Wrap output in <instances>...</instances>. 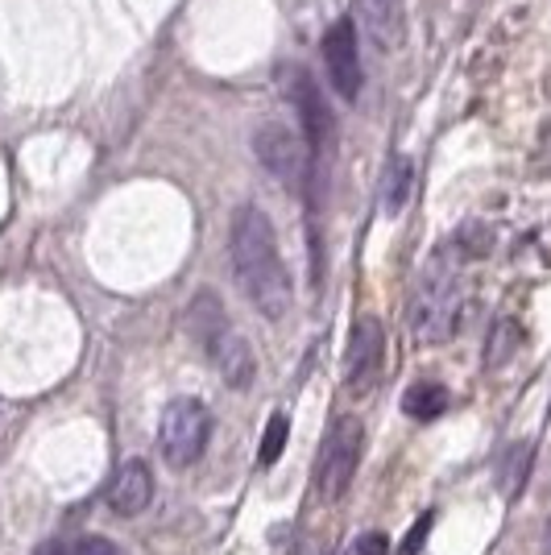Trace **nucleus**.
<instances>
[{
	"instance_id": "obj_1",
	"label": "nucleus",
	"mask_w": 551,
	"mask_h": 555,
	"mask_svg": "<svg viewBox=\"0 0 551 555\" xmlns=\"http://www.w3.org/2000/svg\"><path fill=\"white\" fill-rule=\"evenodd\" d=\"M229 261L232 278H236L241 295L253 302V311H261L270 324H278L291 311L295 291H291V274L282 266V254H278L274 220L257 204H241V208L232 211Z\"/></svg>"
},
{
	"instance_id": "obj_2",
	"label": "nucleus",
	"mask_w": 551,
	"mask_h": 555,
	"mask_svg": "<svg viewBox=\"0 0 551 555\" xmlns=\"http://www.w3.org/2000/svg\"><path fill=\"white\" fill-rule=\"evenodd\" d=\"M411 324H414V336L423 345H444V340L457 336L460 270L448 249L432 257V266L419 278V291H414V302H411Z\"/></svg>"
},
{
	"instance_id": "obj_3",
	"label": "nucleus",
	"mask_w": 551,
	"mask_h": 555,
	"mask_svg": "<svg viewBox=\"0 0 551 555\" xmlns=\"http://www.w3.org/2000/svg\"><path fill=\"white\" fill-rule=\"evenodd\" d=\"M212 440V415L200 398H175L158 423V452L170 468H191Z\"/></svg>"
},
{
	"instance_id": "obj_4",
	"label": "nucleus",
	"mask_w": 551,
	"mask_h": 555,
	"mask_svg": "<svg viewBox=\"0 0 551 555\" xmlns=\"http://www.w3.org/2000/svg\"><path fill=\"white\" fill-rule=\"evenodd\" d=\"M361 452H366V427L361 418H336L332 436L323 443L320 456V473H316V489H320L323 502H341L357 477V464H361Z\"/></svg>"
},
{
	"instance_id": "obj_5",
	"label": "nucleus",
	"mask_w": 551,
	"mask_h": 555,
	"mask_svg": "<svg viewBox=\"0 0 551 555\" xmlns=\"http://www.w3.org/2000/svg\"><path fill=\"white\" fill-rule=\"evenodd\" d=\"M253 154H257V163L266 166L286 191H303L307 179L316 175V163H311L303 138H295V133H291L286 125H278V120L261 125V129L253 133Z\"/></svg>"
},
{
	"instance_id": "obj_6",
	"label": "nucleus",
	"mask_w": 551,
	"mask_h": 555,
	"mask_svg": "<svg viewBox=\"0 0 551 555\" xmlns=\"http://www.w3.org/2000/svg\"><path fill=\"white\" fill-rule=\"evenodd\" d=\"M291 100H295V113H299V125H303V145H307L311 163L320 166L336 150V116L328 108L320 83L307 70L291 75Z\"/></svg>"
},
{
	"instance_id": "obj_7",
	"label": "nucleus",
	"mask_w": 551,
	"mask_h": 555,
	"mask_svg": "<svg viewBox=\"0 0 551 555\" xmlns=\"http://www.w3.org/2000/svg\"><path fill=\"white\" fill-rule=\"evenodd\" d=\"M382 370H386V327L377 315H361L348 332L345 386L353 393H369L382 382Z\"/></svg>"
},
{
	"instance_id": "obj_8",
	"label": "nucleus",
	"mask_w": 551,
	"mask_h": 555,
	"mask_svg": "<svg viewBox=\"0 0 551 555\" xmlns=\"http://www.w3.org/2000/svg\"><path fill=\"white\" fill-rule=\"evenodd\" d=\"M320 54H323V67H328L332 92L341 95L345 104H353L361 95V47H357V25H353V17H341V22L328 25Z\"/></svg>"
},
{
	"instance_id": "obj_9",
	"label": "nucleus",
	"mask_w": 551,
	"mask_h": 555,
	"mask_svg": "<svg viewBox=\"0 0 551 555\" xmlns=\"http://www.w3.org/2000/svg\"><path fill=\"white\" fill-rule=\"evenodd\" d=\"M207 352V361L216 365V373L225 377V386L232 390H249L253 386V373H257V361H253V348L249 340L236 332L232 324H220L212 336L200 340Z\"/></svg>"
},
{
	"instance_id": "obj_10",
	"label": "nucleus",
	"mask_w": 551,
	"mask_h": 555,
	"mask_svg": "<svg viewBox=\"0 0 551 555\" xmlns=\"http://www.w3.org/2000/svg\"><path fill=\"white\" fill-rule=\"evenodd\" d=\"M361 29L382 54H394L407 42V0H353Z\"/></svg>"
},
{
	"instance_id": "obj_11",
	"label": "nucleus",
	"mask_w": 551,
	"mask_h": 555,
	"mask_svg": "<svg viewBox=\"0 0 551 555\" xmlns=\"http://www.w3.org/2000/svg\"><path fill=\"white\" fill-rule=\"evenodd\" d=\"M154 502V473L145 461H129L120 464V473L108 486V506L120 514V518H133L141 509Z\"/></svg>"
},
{
	"instance_id": "obj_12",
	"label": "nucleus",
	"mask_w": 551,
	"mask_h": 555,
	"mask_svg": "<svg viewBox=\"0 0 551 555\" xmlns=\"http://www.w3.org/2000/svg\"><path fill=\"white\" fill-rule=\"evenodd\" d=\"M448 390L439 386V382H414L411 390L402 393V411L411 418H419V423H427V418H439L444 411H448Z\"/></svg>"
},
{
	"instance_id": "obj_13",
	"label": "nucleus",
	"mask_w": 551,
	"mask_h": 555,
	"mask_svg": "<svg viewBox=\"0 0 551 555\" xmlns=\"http://www.w3.org/2000/svg\"><path fill=\"white\" fill-rule=\"evenodd\" d=\"M407 195H411V163L398 154L386 163V183H382V211L386 216H398L407 208Z\"/></svg>"
},
{
	"instance_id": "obj_14",
	"label": "nucleus",
	"mask_w": 551,
	"mask_h": 555,
	"mask_svg": "<svg viewBox=\"0 0 551 555\" xmlns=\"http://www.w3.org/2000/svg\"><path fill=\"white\" fill-rule=\"evenodd\" d=\"M286 436H291V418L282 415V411H274L270 423H266V436H261V452H257V464H261V468L278 464L282 448H286Z\"/></svg>"
},
{
	"instance_id": "obj_15",
	"label": "nucleus",
	"mask_w": 551,
	"mask_h": 555,
	"mask_svg": "<svg viewBox=\"0 0 551 555\" xmlns=\"http://www.w3.org/2000/svg\"><path fill=\"white\" fill-rule=\"evenodd\" d=\"M527 473H530V443H514V448L505 452V461H502V489H505V498H514V493L523 489Z\"/></svg>"
},
{
	"instance_id": "obj_16",
	"label": "nucleus",
	"mask_w": 551,
	"mask_h": 555,
	"mask_svg": "<svg viewBox=\"0 0 551 555\" xmlns=\"http://www.w3.org/2000/svg\"><path fill=\"white\" fill-rule=\"evenodd\" d=\"M38 555H116V543L104 534H84V539H71V543H47Z\"/></svg>"
},
{
	"instance_id": "obj_17",
	"label": "nucleus",
	"mask_w": 551,
	"mask_h": 555,
	"mask_svg": "<svg viewBox=\"0 0 551 555\" xmlns=\"http://www.w3.org/2000/svg\"><path fill=\"white\" fill-rule=\"evenodd\" d=\"M514 348H518V327L510 324V320H502V324L489 332V365H502V361H510L514 357Z\"/></svg>"
},
{
	"instance_id": "obj_18",
	"label": "nucleus",
	"mask_w": 551,
	"mask_h": 555,
	"mask_svg": "<svg viewBox=\"0 0 551 555\" xmlns=\"http://www.w3.org/2000/svg\"><path fill=\"white\" fill-rule=\"evenodd\" d=\"M345 555H390V539L382 531H366L348 543Z\"/></svg>"
},
{
	"instance_id": "obj_19",
	"label": "nucleus",
	"mask_w": 551,
	"mask_h": 555,
	"mask_svg": "<svg viewBox=\"0 0 551 555\" xmlns=\"http://www.w3.org/2000/svg\"><path fill=\"white\" fill-rule=\"evenodd\" d=\"M427 531H432V514H419V522H414L411 531H407V539H402V547H398V555H419V547H423V539H427Z\"/></svg>"
},
{
	"instance_id": "obj_20",
	"label": "nucleus",
	"mask_w": 551,
	"mask_h": 555,
	"mask_svg": "<svg viewBox=\"0 0 551 555\" xmlns=\"http://www.w3.org/2000/svg\"><path fill=\"white\" fill-rule=\"evenodd\" d=\"M295 555H323V552H320V543H303V547Z\"/></svg>"
},
{
	"instance_id": "obj_21",
	"label": "nucleus",
	"mask_w": 551,
	"mask_h": 555,
	"mask_svg": "<svg viewBox=\"0 0 551 555\" xmlns=\"http://www.w3.org/2000/svg\"><path fill=\"white\" fill-rule=\"evenodd\" d=\"M543 552L551 555V527H548V534H543Z\"/></svg>"
}]
</instances>
